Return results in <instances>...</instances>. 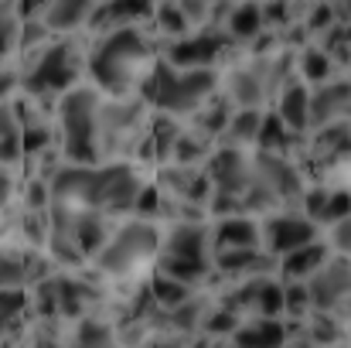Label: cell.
<instances>
[{
    "instance_id": "cell-11",
    "label": "cell",
    "mask_w": 351,
    "mask_h": 348,
    "mask_svg": "<svg viewBox=\"0 0 351 348\" xmlns=\"http://www.w3.org/2000/svg\"><path fill=\"white\" fill-rule=\"evenodd\" d=\"M219 27L232 38L239 48H252L263 38V31H269L266 27V7L259 0H232L226 7V17H222Z\"/></svg>"
},
{
    "instance_id": "cell-2",
    "label": "cell",
    "mask_w": 351,
    "mask_h": 348,
    "mask_svg": "<svg viewBox=\"0 0 351 348\" xmlns=\"http://www.w3.org/2000/svg\"><path fill=\"white\" fill-rule=\"evenodd\" d=\"M154 65H157V34L150 31L147 21L99 34L86 58V79L110 100L140 96Z\"/></svg>"
},
{
    "instance_id": "cell-13",
    "label": "cell",
    "mask_w": 351,
    "mask_h": 348,
    "mask_svg": "<svg viewBox=\"0 0 351 348\" xmlns=\"http://www.w3.org/2000/svg\"><path fill=\"white\" fill-rule=\"evenodd\" d=\"M154 14V0H99L93 21H89V34H110L117 27H130V24H147Z\"/></svg>"
},
{
    "instance_id": "cell-15",
    "label": "cell",
    "mask_w": 351,
    "mask_h": 348,
    "mask_svg": "<svg viewBox=\"0 0 351 348\" xmlns=\"http://www.w3.org/2000/svg\"><path fill=\"white\" fill-rule=\"evenodd\" d=\"M348 119V82L345 76H331L317 86H311V126H324V123H338Z\"/></svg>"
},
{
    "instance_id": "cell-8",
    "label": "cell",
    "mask_w": 351,
    "mask_h": 348,
    "mask_svg": "<svg viewBox=\"0 0 351 348\" xmlns=\"http://www.w3.org/2000/svg\"><path fill=\"white\" fill-rule=\"evenodd\" d=\"M235 48L239 45L222 27H202V31L178 38V41H167L164 62L174 69H215V72H222V65L229 62Z\"/></svg>"
},
{
    "instance_id": "cell-28",
    "label": "cell",
    "mask_w": 351,
    "mask_h": 348,
    "mask_svg": "<svg viewBox=\"0 0 351 348\" xmlns=\"http://www.w3.org/2000/svg\"><path fill=\"white\" fill-rule=\"evenodd\" d=\"M14 195H17L14 167H3V164H0V212H7V205L14 202Z\"/></svg>"
},
{
    "instance_id": "cell-29",
    "label": "cell",
    "mask_w": 351,
    "mask_h": 348,
    "mask_svg": "<svg viewBox=\"0 0 351 348\" xmlns=\"http://www.w3.org/2000/svg\"><path fill=\"white\" fill-rule=\"evenodd\" d=\"M335 348H345V345H335Z\"/></svg>"
},
{
    "instance_id": "cell-16",
    "label": "cell",
    "mask_w": 351,
    "mask_h": 348,
    "mask_svg": "<svg viewBox=\"0 0 351 348\" xmlns=\"http://www.w3.org/2000/svg\"><path fill=\"white\" fill-rule=\"evenodd\" d=\"M256 246H259V219L252 216L212 219V256L232 249H256Z\"/></svg>"
},
{
    "instance_id": "cell-21",
    "label": "cell",
    "mask_w": 351,
    "mask_h": 348,
    "mask_svg": "<svg viewBox=\"0 0 351 348\" xmlns=\"http://www.w3.org/2000/svg\"><path fill=\"white\" fill-rule=\"evenodd\" d=\"M24 161V143H21V119L10 103H0V164L17 167Z\"/></svg>"
},
{
    "instance_id": "cell-17",
    "label": "cell",
    "mask_w": 351,
    "mask_h": 348,
    "mask_svg": "<svg viewBox=\"0 0 351 348\" xmlns=\"http://www.w3.org/2000/svg\"><path fill=\"white\" fill-rule=\"evenodd\" d=\"M232 348H283L287 321L283 318H242L232 332Z\"/></svg>"
},
{
    "instance_id": "cell-4",
    "label": "cell",
    "mask_w": 351,
    "mask_h": 348,
    "mask_svg": "<svg viewBox=\"0 0 351 348\" xmlns=\"http://www.w3.org/2000/svg\"><path fill=\"white\" fill-rule=\"evenodd\" d=\"M103 93L86 79L58 96L55 103V130L65 164H99V110Z\"/></svg>"
},
{
    "instance_id": "cell-19",
    "label": "cell",
    "mask_w": 351,
    "mask_h": 348,
    "mask_svg": "<svg viewBox=\"0 0 351 348\" xmlns=\"http://www.w3.org/2000/svg\"><path fill=\"white\" fill-rule=\"evenodd\" d=\"M75 348H119L117 342V321L103 318V314H86L79 321H72V338Z\"/></svg>"
},
{
    "instance_id": "cell-23",
    "label": "cell",
    "mask_w": 351,
    "mask_h": 348,
    "mask_svg": "<svg viewBox=\"0 0 351 348\" xmlns=\"http://www.w3.org/2000/svg\"><path fill=\"white\" fill-rule=\"evenodd\" d=\"M21 31H24V14L17 10L14 0H0V62L17 55Z\"/></svg>"
},
{
    "instance_id": "cell-24",
    "label": "cell",
    "mask_w": 351,
    "mask_h": 348,
    "mask_svg": "<svg viewBox=\"0 0 351 348\" xmlns=\"http://www.w3.org/2000/svg\"><path fill=\"white\" fill-rule=\"evenodd\" d=\"M0 290H27V259L21 242L17 249H0Z\"/></svg>"
},
{
    "instance_id": "cell-25",
    "label": "cell",
    "mask_w": 351,
    "mask_h": 348,
    "mask_svg": "<svg viewBox=\"0 0 351 348\" xmlns=\"http://www.w3.org/2000/svg\"><path fill=\"white\" fill-rule=\"evenodd\" d=\"M341 219H348V192L331 185L328 195H324V202H321V209L314 212V222H317V229H324V226L341 222Z\"/></svg>"
},
{
    "instance_id": "cell-1",
    "label": "cell",
    "mask_w": 351,
    "mask_h": 348,
    "mask_svg": "<svg viewBox=\"0 0 351 348\" xmlns=\"http://www.w3.org/2000/svg\"><path fill=\"white\" fill-rule=\"evenodd\" d=\"M147 178L136 161H99V164H62L51 178V202L69 209L103 212L110 219H126L136 209Z\"/></svg>"
},
{
    "instance_id": "cell-10",
    "label": "cell",
    "mask_w": 351,
    "mask_h": 348,
    "mask_svg": "<svg viewBox=\"0 0 351 348\" xmlns=\"http://www.w3.org/2000/svg\"><path fill=\"white\" fill-rule=\"evenodd\" d=\"M307 297H311V311H331L338 318H345L348 311V256L331 253L307 280Z\"/></svg>"
},
{
    "instance_id": "cell-7",
    "label": "cell",
    "mask_w": 351,
    "mask_h": 348,
    "mask_svg": "<svg viewBox=\"0 0 351 348\" xmlns=\"http://www.w3.org/2000/svg\"><path fill=\"white\" fill-rule=\"evenodd\" d=\"M154 270L188 287H202L205 280H212V222H174L160 235Z\"/></svg>"
},
{
    "instance_id": "cell-26",
    "label": "cell",
    "mask_w": 351,
    "mask_h": 348,
    "mask_svg": "<svg viewBox=\"0 0 351 348\" xmlns=\"http://www.w3.org/2000/svg\"><path fill=\"white\" fill-rule=\"evenodd\" d=\"M17 93H21V72L0 62V103H10Z\"/></svg>"
},
{
    "instance_id": "cell-3",
    "label": "cell",
    "mask_w": 351,
    "mask_h": 348,
    "mask_svg": "<svg viewBox=\"0 0 351 348\" xmlns=\"http://www.w3.org/2000/svg\"><path fill=\"white\" fill-rule=\"evenodd\" d=\"M219 89H222V72L215 69H174L167 62H157L140 96L160 116L188 123Z\"/></svg>"
},
{
    "instance_id": "cell-14",
    "label": "cell",
    "mask_w": 351,
    "mask_h": 348,
    "mask_svg": "<svg viewBox=\"0 0 351 348\" xmlns=\"http://www.w3.org/2000/svg\"><path fill=\"white\" fill-rule=\"evenodd\" d=\"M99 0H48L38 21L58 38V34H79L89 27Z\"/></svg>"
},
{
    "instance_id": "cell-22",
    "label": "cell",
    "mask_w": 351,
    "mask_h": 348,
    "mask_svg": "<svg viewBox=\"0 0 351 348\" xmlns=\"http://www.w3.org/2000/svg\"><path fill=\"white\" fill-rule=\"evenodd\" d=\"M259 119L263 110H232L219 143H229V147H242V150H252L256 143V133H259Z\"/></svg>"
},
{
    "instance_id": "cell-18",
    "label": "cell",
    "mask_w": 351,
    "mask_h": 348,
    "mask_svg": "<svg viewBox=\"0 0 351 348\" xmlns=\"http://www.w3.org/2000/svg\"><path fill=\"white\" fill-rule=\"evenodd\" d=\"M328 256H331V249L324 246V239H314V242H307V246L280 256L276 259V277L280 280H307Z\"/></svg>"
},
{
    "instance_id": "cell-6",
    "label": "cell",
    "mask_w": 351,
    "mask_h": 348,
    "mask_svg": "<svg viewBox=\"0 0 351 348\" xmlns=\"http://www.w3.org/2000/svg\"><path fill=\"white\" fill-rule=\"evenodd\" d=\"M160 235L164 232L154 219H136V216L117 219L110 239L103 242V249L93 256L89 266L103 280H133L143 270H154L160 253Z\"/></svg>"
},
{
    "instance_id": "cell-12",
    "label": "cell",
    "mask_w": 351,
    "mask_h": 348,
    "mask_svg": "<svg viewBox=\"0 0 351 348\" xmlns=\"http://www.w3.org/2000/svg\"><path fill=\"white\" fill-rule=\"evenodd\" d=\"M273 113L280 116V123L290 130V133H307L311 126V86L297 79V72L276 89L273 96Z\"/></svg>"
},
{
    "instance_id": "cell-27",
    "label": "cell",
    "mask_w": 351,
    "mask_h": 348,
    "mask_svg": "<svg viewBox=\"0 0 351 348\" xmlns=\"http://www.w3.org/2000/svg\"><path fill=\"white\" fill-rule=\"evenodd\" d=\"M188 342H191V338L174 335V332H154L140 348H188Z\"/></svg>"
},
{
    "instance_id": "cell-5",
    "label": "cell",
    "mask_w": 351,
    "mask_h": 348,
    "mask_svg": "<svg viewBox=\"0 0 351 348\" xmlns=\"http://www.w3.org/2000/svg\"><path fill=\"white\" fill-rule=\"evenodd\" d=\"M86 45H79V34H58L51 38L41 51L21 58V93L58 103L62 93H69L72 86L82 82L86 76Z\"/></svg>"
},
{
    "instance_id": "cell-20",
    "label": "cell",
    "mask_w": 351,
    "mask_h": 348,
    "mask_svg": "<svg viewBox=\"0 0 351 348\" xmlns=\"http://www.w3.org/2000/svg\"><path fill=\"white\" fill-rule=\"evenodd\" d=\"M147 294H150V301H154L157 311H174L178 304H184L188 297H195L198 287H188V283H181V280H174V277H167L160 270H150Z\"/></svg>"
},
{
    "instance_id": "cell-9",
    "label": "cell",
    "mask_w": 351,
    "mask_h": 348,
    "mask_svg": "<svg viewBox=\"0 0 351 348\" xmlns=\"http://www.w3.org/2000/svg\"><path fill=\"white\" fill-rule=\"evenodd\" d=\"M314 239H321V229L300 209H276V212L259 216V246L273 259H280V256H287Z\"/></svg>"
}]
</instances>
